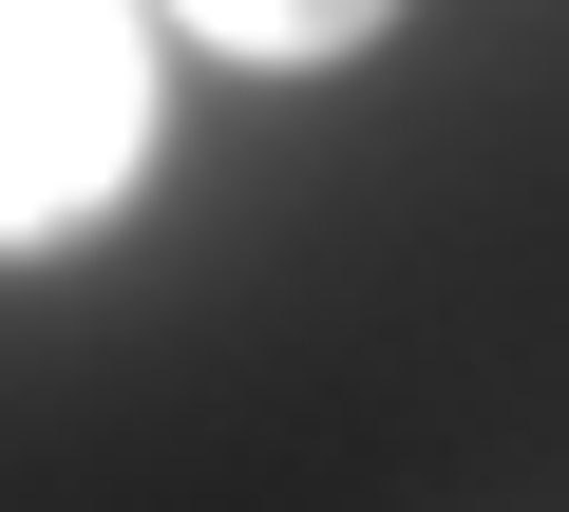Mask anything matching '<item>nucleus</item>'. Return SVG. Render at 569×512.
<instances>
[{
    "label": "nucleus",
    "instance_id": "f03ea898",
    "mask_svg": "<svg viewBox=\"0 0 569 512\" xmlns=\"http://www.w3.org/2000/svg\"><path fill=\"white\" fill-rule=\"evenodd\" d=\"M171 39H209V58H247V77H342L399 0H152Z\"/></svg>",
    "mask_w": 569,
    "mask_h": 512
},
{
    "label": "nucleus",
    "instance_id": "f257e3e1",
    "mask_svg": "<svg viewBox=\"0 0 569 512\" xmlns=\"http://www.w3.org/2000/svg\"><path fill=\"white\" fill-rule=\"evenodd\" d=\"M152 39H171L152 0H0V267L96 247L152 190V133H171Z\"/></svg>",
    "mask_w": 569,
    "mask_h": 512
}]
</instances>
